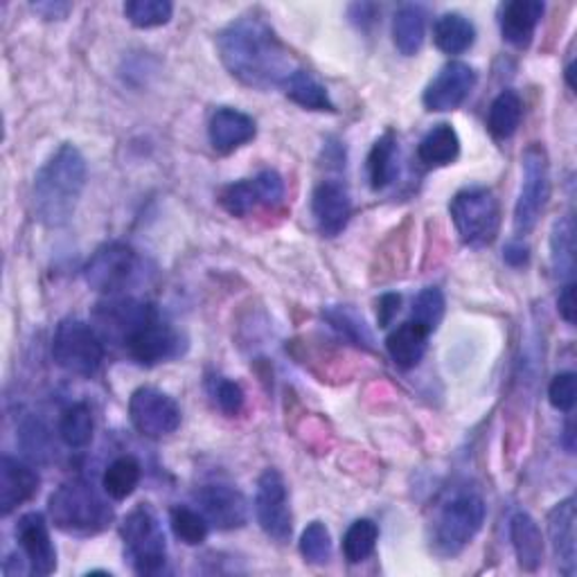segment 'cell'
<instances>
[{
    "instance_id": "1f68e13d",
    "label": "cell",
    "mask_w": 577,
    "mask_h": 577,
    "mask_svg": "<svg viewBox=\"0 0 577 577\" xmlns=\"http://www.w3.org/2000/svg\"><path fill=\"white\" fill-rule=\"evenodd\" d=\"M140 479H143V468L138 460L134 455H120L106 468L102 476V487L104 494L111 496L113 501H125L136 492Z\"/></svg>"
},
{
    "instance_id": "7402d4cb",
    "label": "cell",
    "mask_w": 577,
    "mask_h": 577,
    "mask_svg": "<svg viewBox=\"0 0 577 577\" xmlns=\"http://www.w3.org/2000/svg\"><path fill=\"white\" fill-rule=\"evenodd\" d=\"M546 12V6L539 0H512L501 8V34L514 48H528L535 30Z\"/></svg>"
},
{
    "instance_id": "f1b7e54d",
    "label": "cell",
    "mask_w": 577,
    "mask_h": 577,
    "mask_svg": "<svg viewBox=\"0 0 577 577\" xmlns=\"http://www.w3.org/2000/svg\"><path fill=\"white\" fill-rule=\"evenodd\" d=\"M524 118V99L516 91H503L490 106L487 129L496 140H507L516 134Z\"/></svg>"
},
{
    "instance_id": "f35d334b",
    "label": "cell",
    "mask_w": 577,
    "mask_h": 577,
    "mask_svg": "<svg viewBox=\"0 0 577 577\" xmlns=\"http://www.w3.org/2000/svg\"><path fill=\"white\" fill-rule=\"evenodd\" d=\"M301 555L310 564H327L332 557V535L325 524L314 522L301 535Z\"/></svg>"
},
{
    "instance_id": "bcb514c9",
    "label": "cell",
    "mask_w": 577,
    "mask_h": 577,
    "mask_svg": "<svg viewBox=\"0 0 577 577\" xmlns=\"http://www.w3.org/2000/svg\"><path fill=\"white\" fill-rule=\"evenodd\" d=\"M573 73H575V64H568L566 66V82H568V86L575 91L577 86H575V80H573Z\"/></svg>"
},
{
    "instance_id": "d4e9b609",
    "label": "cell",
    "mask_w": 577,
    "mask_h": 577,
    "mask_svg": "<svg viewBox=\"0 0 577 577\" xmlns=\"http://www.w3.org/2000/svg\"><path fill=\"white\" fill-rule=\"evenodd\" d=\"M427 36V10L422 6H401L392 19V41L403 56L422 50Z\"/></svg>"
},
{
    "instance_id": "d6986e66",
    "label": "cell",
    "mask_w": 577,
    "mask_h": 577,
    "mask_svg": "<svg viewBox=\"0 0 577 577\" xmlns=\"http://www.w3.org/2000/svg\"><path fill=\"white\" fill-rule=\"evenodd\" d=\"M258 136V125L249 113L240 108H217L208 125V138L214 151L233 154Z\"/></svg>"
},
{
    "instance_id": "8d00e7d4",
    "label": "cell",
    "mask_w": 577,
    "mask_h": 577,
    "mask_svg": "<svg viewBox=\"0 0 577 577\" xmlns=\"http://www.w3.org/2000/svg\"><path fill=\"white\" fill-rule=\"evenodd\" d=\"M171 14H175V6L169 0H129L125 6L127 21L140 30L167 25Z\"/></svg>"
},
{
    "instance_id": "d6a6232c",
    "label": "cell",
    "mask_w": 577,
    "mask_h": 577,
    "mask_svg": "<svg viewBox=\"0 0 577 577\" xmlns=\"http://www.w3.org/2000/svg\"><path fill=\"white\" fill-rule=\"evenodd\" d=\"M284 95L310 111H334V102L327 88L310 73L298 69L282 86Z\"/></svg>"
},
{
    "instance_id": "4fadbf2b",
    "label": "cell",
    "mask_w": 577,
    "mask_h": 577,
    "mask_svg": "<svg viewBox=\"0 0 577 577\" xmlns=\"http://www.w3.org/2000/svg\"><path fill=\"white\" fill-rule=\"evenodd\" d=\"M282 199H284V181L275 169H264L255 179L230 183L219 195L221 208L233 217H246L260 206L266 208L280 206Z\"/></svg>"
},
{
    "instance_id": "484cf974",
    "label": "cell",
    "mask_w": 577,
    "mask_h": 577,
    "mask_svg": "<svg viewBox=\"0 0 577 577\" xmlns=\"http://www.w3.org/2000/svg\"><path fill=\"white\" fill-rule=\"evenodd\" d=\"M323 318L329 323V327L343 338L353 343L355 348L373 350L375 336L366 323V318L350 305H332L323 310Z\"/></svg>"
},
{
    "instance_id": "277c9868",
    "label": "cell",
    "mask_w": 577,
    "mask_h": 577,
    "mask_svg": "<svg viewBox=\"0 0 577 577\" xmlns=\"http://www.w3.org/2000/svg\"><path fill=\"white\" fill-rule=\"evenodd\" d=\"M485 501L476 492H460L447 501L433 522L431 548L440 557L463 553L485 524Z\"/></svg>"
},
{
    "instance_id": "9a60e30c",
    "label": "cell",
    "mask_w": 577,
    "mask_h": 577,
    "mask_svg": "<svg viewBox=\"0 0 577 577\" xmlns=\"http://www.w3.org/2000/svg\"><path fill=\"white\" fill-rule=\"evenodd\" d=\"M195 501L208 524L219 531H238L249 522V503L244 494L230 485L212 483L197 490Z\"/></svg>"
},
{
    "instance_id": "836d02e7",
    "label": "cell",
    "mask_w": 577,
    "mask_h": 577,
    "mask_svg": "<svg viewBox=\"0 0 577 577\" xmlns=\"http://www.w3.org/2000/svg\"><path fill=\"white\" fill-rule=\"evenodd\" d=\"M95 420L88 403L77 401L62 413L60 438L69 449H86L93 442Z\"/></svg>"
},
{
    "instance_id": "7c38bea8",
    "label": "cell",
    "mask_w": 577,
    "mask_h": 577,
    "mask_svg": "<svg viewBox=\"0 0 577 577\" xmlns=\"http://www.w3.org/2000/svg\"><path fill=\"white\" fill-rule=\"evenodd\" d=\"M125 350L138 366L154 368L171 359H179L186 350V340L175 327L160 321L156 314L125 340Z\"/></svg>"
},
{
    "instance_id": "5bb4252c",
    "label": "cell",
    "mask_w": 577,
    "mask_h": 577,
    "mask_svg": "<svg viewBox=\"0 0 577 577\" xmlns=\"http://www.w3.org/2000/svg\"><path fill=\"white\" fill-rule=\"evenodd\" d=\"M156 314L158 312L149 303L127 296H108L95 305L93 321L102 338L125 345V340Z\"/></svg>"
},
{
    "instance_id": "7a4b0ae2",
    "label": "cell",
    "mask_w": 577,
    "mask_h": 577,
    "mask_svg": "<svg viewBox=\"0 0 577 577\" xmlns=\"http://www.w3.org/2000/svg\"><path fill=\"white\" fill-rule=\"evenodd\" d=\"M84 188H86V158L75 145L66 143L48 158V162L34 177V188H32L34 219L45 228L66 225L77 210Z\"/></svg>"
},
{
    "instance_id": "e0dca14e",
    "label": "cell",
    "mask_w": 577,
    "mask_h": 577,
    "mask_svg": "<svg viewBox=\"0 0 577 577\" xmlns=\"http://www.w3.org/2000/svg\"><path fill=\"white\" fill-rule=\"evenodd\" d=\"M17 542L32 575L45 577L56 570V548L52 544L45 516L39 512L23 514L17 524Z\"/></svg>"
},
{
    "instance_id": "74e56055",
    "label": "cell",
    "mask_w": 577,
    "mask_h": 577,
    "mask_svg": "<svg viewBox=\"0 0 577 577\" xmlns=\"http://www.w3.org/2000/svg\"><path fill=\"white\" fill-rule=\"evenodd\" d=\"M444 307H447V303H444V294L440 292V288L427 286V288H422L413 303V323H418L429 334H433L444 318Z\"/></svg>"
},
{
    "instance_id": "603a6c76",
    "label": "cell",
    "mask_w": 577,
    "mask_h": 577,
    "mask_svg": "<svg viewBox=\"0 0 577 577\" xmlns=\"http://www.w3.org/2000/svg\"><path fill=\"white\" fill-rule=\"evenodd\" d=\"M429 336L431 334L413 321L395 327L386 338V350H388L392 364L399 370H413L427 353Z\"/></svg>"
},
{
    "instance_id": "6da1fadb",
    "label": "cell",
    "mask_w": 577,
    "mask_h": 577,
    "mask_svg": "<svg viewBox=\"0 0 577 577\" xmlns=\"http://www.w3.org/2000/svg\"><path fill=\"white\" fill-rule=\"evenodd\" d=\"M225 71L255 91L282 88L298 64L273 28L258 17H240L217 34Z\"/></svg>"
},
{
    "instance_id": "ffe728a7",
    "label": "cell",
    "mask_w": 577,
    "mask_h": 577,
    "mask_svg": "<svg viewBox=\"0 0 577 577\" xmlns=\"http://www.w3.org/2000/svg\"><path fill=\"white\" fill-rule=\"evenodd\" d=\"M548 537L553 546V555L557 559V568L562 575L573 577L577 566V548H575V499L568 496L559 501L548 512Z\"/></svg>"
},
{
    "instance_id": "ac0fdd59",
    "label": "cell",
    "mask_w": 577,
    "mask_h": 577,
    "mask_svg": "<svg viewBox=\"0 0 577 577\" xmlns=\"http://www.w3.org/2000/svg\"><path fill=\"white\" fill-rule=\"evenodd\" d=\"M312 214L325 238L340 235L353 217V199L340 181H321L312 195Z\"/></svg>"
},
{
    "instance_id": "ba28073f",
    "label": "cell",
    "mask_w": 577,
    "mask_h": 577,
    "mask_svg": "<svg viewBox=\"0 0 577 577\" xmlns=\"http://www.w3.org/2000/svg\"><path fill=\"white\" fill-rule=\"evenodd\" d=\"M143 260L134 246L108 242L99 246L84 266V280L91 288L106 296H120L140 277Z\"/></svg>"
},
{
    "instance_id": "8992f818",
    "label": "cell",
    "mask_w": 577,
    "mask_h": 577,
    "mask_svg": "<svg viewBox=\"0 0 577 577\" xmlns=\"http://www.w3.org/2000/svg\"><path fill=\"white\" fill-rule=\"evenodd\" d=\"M449 214L460 242L470 249L490 246L499 235L501 206L487 188L460 190L449 203Z\"/></svg>"
},
{
    "instance_id": "ee69618b",
    "label": "cell",
    "mask_w": 577,
    "mask_h": 577,
    "mask_svg": "<svg viewBox=\"0 0 577 577\" xmlns=\"http://www.w3.org/2000/svg\"><path fill=\"white\" fill-rule=\"evenodd\" d=\"M503 260L514 269H522L531 262V251L524 242H510L503 251Z\"/></svg>"
},
{
    "instance_id": "8fae6325",
    "label": "cell",
    "mask_w": 577,
    "mask_h": 577,
    "mask_svg": "<svg viewBox=\"0 0 577 577\" xmlns=\"http://www.w3.org/2000/svg\"><path fill=\"white\" fill-rule=\"evenodd\" d=\"M255 516L264 535L277 544H286L294 533L292 507H288L286 483L277 470H266L255 490Z\"/></svg>"
},
{
    "instance_id": "ab89813d",
    "label": "cell",
    "mask_w": 577,
    "mask_h": 577,
    "mask_svg": "<svg viewBox=\"0 0 577 577\" xmlns=\"http://www.w3.org/2000/svg\"><path fill=\"white\" fill-rule=\"evenodd\" d=\"M212 397H214V403L219 407V411L228 418H235L244 411L246 395H244L242 386L233 379H219V381L214 379Z\"/></svg>"
},
{
    "instance_id": "30bf717a",
    "label": "cell",
    "mask_w": 577,
    "mask_h": 577,
    "mask_svg": "<svg viewBox=\"0 0 577 577\" xmlns=\"http://www.w3.org/2000/svg\"><path fill=\"white\" fill-rule=\"evenodd\" d=\"M129 420L140 436L160 440L177 433L181 427V409L167 392L143 386L134 390L129 399Z\"/></svg>"
},
{
    "instance_id": "b9f144b4",
    "label": "cell",
    "mask_w": 577,
    "mask_h": 577,
    "mask_svg": "<svg viewBox=\"0 0 577 577\" xmlns=\"http://www.w3.org/2000/svg\"><path fill=\"white\" fill-rule=\"evenodd\" d=\"M399 307H401V296L399 294H384L377 301L379 327H388L392 323V318L399 314Z\"/></svg>"
},
{
    "instance_id": "f546056e",
    "label": "cell",
    "mask_w": 577,
    "mask_h": 577,
    "mask_svg": "<svg viewBox=\"0 0 577 577\" xmlns=\"http://www.w3.org/2000/svg\"><path fill=\"white\" fill-rule=\"evenodd\" d=\"M550 262L559 280L573 282L575 275V223L570 214L559 217L550 230Z\"/></svg>"
},
{
    "instance_id": "4316f807",
    "label": "cell",
    "mask_w": 577,
    "mask_h": 577,
    "mask_svg": "<svg viewBox=\"0 0 577 577\" xmlns=\"http://www.w3.org/2000/svg\"><path fill=\"white\" fill-rule=\"evenodd\" d=\"M397 171H399L397 136L392 132H386L381 138H377V143L368 154V179L373 190H386L388 186H392Z\"/></svg>"
},
{
    "instance_id": "d590c367",
    "label": "cell",
    "mask_w": 577,
    "mask_h": 577,
    "mask_svg": "<svg viewBox=\"0 0 577 577\" xmlns=\"http://www.w3.org/2000/svg\"><path fill=\"white\" fill-rule=\"evenodd\" d=\"M377 539H379L377 524L370 522V518H357L343 537V557L350 564L366 562L375 553Z\"/></svg>"
},
{
    "instance_id": "52a82bcc",
    "label": "cell",
    "mask_w": 577,
    "mask_h": 577,
    "mask_svg": "<svg viewBox=\"0 0 577 577\" xmlns=\"http://www.w3.org/2000/svg\"><path fill=\"white\" fill-rule=\"evenodd\" d=\"M52 359L69 375L95 377L104 364V338L93 325L80 318H66L56 325Z\"/></svg>"
},
{
    "instance_id": "5b68a950",
    "label": "cell",
    "mask_w": 577,
    "mask_h": 577,
    "mask_svg": "<svg viewBox=\"0 0 577 577\" xmlns=\"http://www.w3.org/2000/svg\"><path fill=\"white\" fill-rule=\"evenodd\" d=\"M125 557L138 575H160L167 566V542L151 505H136L120 524Z\"/></svg>"
},
{
    "instance_id": "3957f363",
    "label": "cell",
    "mask_w": 577,
    "mask_h": 577,
    "mask_svg": "<svg viewBox=\"0 0 577 577\" xmlns=\"http://www.w3.org/2000/svg\"><path fill=\"white\" fill-rule=\"evenodd\" d=\"M48 514L56 531L75 537L97 535L113 522V507L86 481L56 487L48 501Z\"/></svg>"
},
{
    "instance_id": "2e32d148",
    "label": "cell",
    "mask_w": 577,
    "mask_h": 577,
    "mask_svg": "<svg viewBox=\"0 0 577 577\" xmlns=\"http://www.w3.org/2000/svg\"><path fill=\"white\" fill-rule=\"evenodd\" d=\"M479 75L465 62H449L440 69V73L431 80L424 91V106L436 113H447L463 104L472 91L476 88Z\"/></svg>"
},
{
    "instance_id": "f6af8a7d",
    "label": "cell",
    "mask_w": 577,
    "mask_h": 577,
    "mask_svg": "<svg viewBox=\"0 0 577 577\" xmlns=\"http://www.w3.org/2000/svg\"><path fill=\"white\" fill-rule=\"evenodd\" d=\"M73 10L71 3H36L34 12H39L45 21H60L66 19V14Z\"/></svg>"
},
{
    "instance_id": "83f0119b",
    "label": "cell",
    "mask_w": 577,
    "mask_h": 577,
    "mask_svg": "<svg viewBox=\"0 0 577 577\" xmlns=\"http://www.w3.org/2000/svg\"><path fill=\"white\" fill-rule=\"evenodd\" d=\"M433 41L444 54H463L474 45L476 28L468 17L449 12L436 21Z\"/></svg>"
},
{
    "instance_id": "4dcf8cb0",
    "label": "cell",
    "mask_w": 577,
    "mask_h": 577,
    "mask_svg": "<svg viewBox=\"0 0 577 577\" xmlns=\"http://www.w3.org/2000/svg\"><path fill=\"white\" fill-rule=\"evenodd\" d=\"M460 156V138L451 125H436L418 145V158L427 167H447Z\"/></svg>"
},
{
    "instance_id": "e575fe53",
    "label": "cell",
    "mask_w": 577,
    "mask_h": 577,
    "mask_svg": "<svg viewBox=\"0 0 577 577\" xmlns=\"http://www.w3.org/2000/svg\"><path fill=\"white\" fill-rule=\"evenodd\" d=\"M169 526H171V533H175V537L179 542H183L186 546L203 544L208 539V533H210L208 518L201 512L186 507V505L171 507Z\"/></svg>"
},
{
    "instance_id": "cb8c5ba5",
    "label": "cell",
    "mask_w": 577,
    "mask_h": 577,
    "mask_svg": "<svg viewBox=\"0 0 577 577\" xmlns=\"http://www.w3.org/2000/svg\"><path fill=\"white\" fill-rule=\"evenodd\" d=\"M510 539L518 566L535 573L544 562V537L535 518L526 512H516L510 522Z\"/></svg>"
},
{
    "instance_id": "60d3db41",
    "label": "cell",
    "mask_w": 577,
    "mask_h": 577,
    "mask_svg": "<svg viewBox=\"0 0 577 577\" xmlns=\"http://www.w3.org/2000/svg\"><path fill=\"white\" fill-rule=\"evenodd\" d=\"M575 397H577V377L575 373H559L550 386H548V401L550 407L562 411V413H570L575 407Z\"/></svg>"
},
{
    "instance_id": "7bdbcfd3",
    "label": "cell",
    "mask_w": 577,
    "mask_h": 577,
    "mask_svg": "<svg viewBox=\"0 0 577 577\" xmlns=\"http://www.w3.org/2000/svg\"><path fill=\"white\" fill-rule=\"evenodd\" d=\"M557 312L568 323L575 325V282H566L557 298Z\"/></svg>"
},
{
    "instance_id": "44dd1931",
    "label": "cell",
    "mask_w": 577,
    "mask_h": 577,
    "mask_svg": "<svg viewBox=\"0 0 577 577\" xmlns=\"http://www.w3.org/2000/svg\"><path fill=\"white\" fill-rule=\"evenodd\" d=\"M39 492L36 472L19 458L3 455L0 460V514L10 516Z\"/></svg>"
},
{
    "instance_id": "9c48e42d",
    "label": "cell",
    "mask_w": 577,
    "mask_h": 577,
    "mask_svg": "<svg viewBox=\"0 0 577 577\" xmlns=\"http://www.w3.org/2000/svg\"><path fill=\"white\" fill-rule=\"evenodd\" d=\"M522 190L514 206V230L516 235H528L537 225L546 201L550 197V171L548 156L542 145H531L522 158Z\"/></svg>"
}]
</instances>
